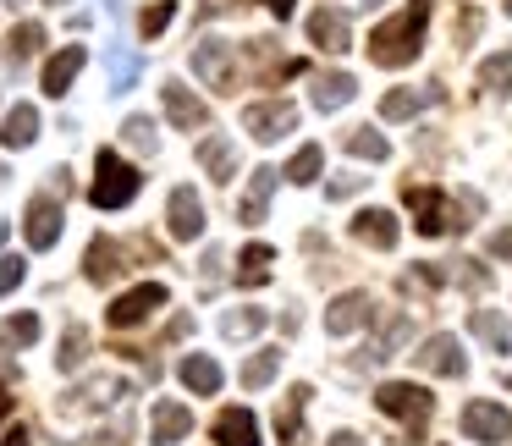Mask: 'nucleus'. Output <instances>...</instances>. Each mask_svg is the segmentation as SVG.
<instances>
[{
    "label": "nucleus",
    "mask_w": 512,
    "mask_h": 446,
    "mask_svg": "<svg viewBox=\"0 0 512 446\" xmlns=\"http://www.w3.org/2000/svg\"><path fill=\"white\" fill-rule=\"evenodd\" d=\"M424 23H430V0H413L402 17H391L369 34V61L375 67H408L424 45Z\"/></svg>",
    "instance_id": "obj_1"
},
{
    "label": "nucleus",
    "mask_w": 512,
    "mask_h": 446,
    "mask_svg": "<svg viewBox=\"0 0 512 446\" xmlns=\"http://www.w3.org/2000/svg\"><path fill=\"white\" fill-rule=\"evenodd\" d=\"M138 182H144V177H138L116 149H100V160H94V188H89L94 210H122V204H133L138 199Z\"/></svg>",
    "instance_id": "obj_2"
},
{
    "label": "nucleus",
    "mask_w": 512,
    "mask_h": 446,
    "mask_svg": "<svg viewBox=\"0 0 512 446\" xmlns=\"http://www.w3.org/2000/svg\"><path fill=\"white\" fill-rule=\"evenodd\" d=\"M463 435L479 441V446H501V441H512V413L501 408V402L479 397V402L463 408Z\"/></svg>",
    "instance_id": "obj_3"
},
{
    "label": "nucleus",
    "mask_w": 512,
    "mask_h": 446,
    "mask_svg": "<svg viewBox=\"0 0 512 446\" xmlns=\"http://www.w3.org/2000/svg\"><path fill=\"white\" fill-rule=\"evenodd\" d=\"M408 204H413V232L419 237H446L457 226V210L441 188H408Z\"/></svg>",
    "instance_id": "obj_4"
},
{
    "label": "nucleus",
    "mask_w": 512,
    "mask_h": 446,
    "mask_svg": "<svg viewBox=\"0 0 512 446\" xmlns=\"http://www.w3.org/2000/svg\"><path fill=\"white\" fill-rule=\"evenodd\" d=\"M155 309H166V287H160V281H144V287L122 292V298L105 309V320H111V331H133V325H144Z\"/></svg>",
    "instance_id": "obj_5"
},
{
    "label": "nucleus",
    "mask_w": 512,
    "mask_h": 446,
    "mask_svg": "<svg viewBox=\"0 0 512 446\" xmlns=\"http://www.w3.org/2000/svg\"><path fill=\"white\" fill-rule=\"evenodd\" d=\"M243 133H254L259 144H276V138L298 133V105H287V100L248 105V111H243Z\"/></svg>",
    "instance_id": "obj_6"
},
{
    "label": "nucleus",
    "mask_w": 512,
    "mask_h": 446,
    "mask_svg": "<svg viewBox=\"0 0 512 446\" xmlns=\"http://www.w3.org/2000/svg\"><path fill=\"white\" fill-rule=\"evenodd\" d=\"M380 413H391V419H408V424H424L430 419V391L413 386V380H386V386L375 391Z\"/></svg>",
    "instance_id": "obj_7"
},
{
    "label": "nucleus",
    "mask_w": 512,
    "mask_h": 446,
    "mask_svg": "<svg viewBox=\"0 0 512 446\" xmlns=\"http://www.w3.org/2000/svg\"><path fill=\"white\" fill-rule=\"evenodd\" d=\"M193 72H199V78L210 83V89L232 94V83H237L232 45H226V39H199V45H193Z\"/></svg>",
    "instance_id": "obj_8"
},
{
    "label": "nucleus",
    "mask_w": 512,
    "mask_h": 446,
    "mask_svg": "<svg viewBox=\"0 0 512 446\" xmlns=\"http://www.w3.org/2000/svg\"><path fill=\"white\" fill-rule=\"evenodd\" d=\"M61 221H67V215H61L56 199H45V193H39V199H28V215H23L28 248H56L61 243Z\"/></svg>",
    "instance_id": "obj_9"
},
{
    "label": "nucleus",
    "mask_w": 512,
    "mask_h": 446,
    "mask_svg": "<svg viewBox=\"0 0 512 446\" xmlns=\"http://www.w3.org/2000/svg\"><path fill=\"white\" fill-rule=\"evenodd\" d=\"M413 358H419L430 375H446V380L468 375V353H463V342H457V336H430V342H424Z\"/></svg>",
    "instance_id": "obj_10"
},
{
    "label": "nucleus",
    "mask_w": 512,
    "mask_h": 446,
    "mask_svg": "<svg viewBox=\"0 0 512 446\" xmlns=\"http://www.w3.org/2000/svg\"><path fill=\"white\" fill-rule=\"evenodd\" d=\"M166 226L177 243H193V237H204V204L193 188H171V210H166Z\"/></svg>",
    "instance_id": "obj_11"
},
{
    "label": "nucleus",
    "mask_w": 512,
    "mask_h": 446,
    "mask_svg": "<svg viewBox=\"0 0 512 446\" xmlns=\"http://www.w3.org/2000/svg\"><path fill=\"white\" fill-rule=\"evenodd\" d=\"M193 430V413L182 408V402H171V397H160L155 408H149V435H155L160 446H177L182 435Z\"/></svg>",
    "instance_id": "obj_12"
},
{
    "label": "nucleus",
    "mask_w": 512,
    "mask_h": 446,
    "mask_svg": "<svg viewBox=\"0 0 512 446\" xmlns=\"http://www.w3.org/2000/svg\"><path fill=\"white\" fill-rule=\"evenodd\" d=\"M83 67H89V50H83V45H67L61 56H50V67H45V94H50V100H61V94L78 83Z\"/></svg>",
    "instance_id": "obj_13"
},
{
    "label": "nucleus",
    "mask_w": 512,
    "mask_h": 446,
    "mask_svg": "<svg viewBox=\"0 0 512 446\" xmlns=\"http://www.w3.org/2000/svg\"><path fill=\"white\" fill-rule=\"evenodd\" d=\"M276 171L270 166H259V171H248V193H243V204H237V215H243V226H259L270 215V193H276Z\"/></svg>",
    "instance_id": "obj_14"
},
{
    "label": "nucleus",
    "mask_w": 512,
    "mask_h": 446,
    "mask_svg": "<svg viewBox=\"0 0 512 446\" xmlns=\"http://www.w3.org/2000/svg\"><path fill=\"white\" fill-rule=\"evenodd\" d=\"M369 320V292H342V298L325 309V331L331 336H353Z\"/></svg>",
    "instance_id": "obj_15"
},
{
    "label": "nucleus",
    "mask_w": 512,
    "mask_h": 446,
    "mask_svg": "<svg viewBox=\"0 0 512 446\" xmlns=\"http://www.w3.org/2000/svg\"><path fill=\"white\" fill-rule=\"evenodd\" d=\"M309 39L320 50H331V56H342V50L353 45V28H347V17H336L331 6H320V12L309 17Z\"/></svg>",
    "instance_id": "obj_16"
},
{
    "label": "nucleus",
    "mask_w": 512,
    "mask_h": 446,
    "mask_svg": "<svg viewBox=\"0 0 512 446\" xmlns=\"http://www.w3.org/2000/svg\"><path fill=\"white\" fill-rule=\"evenodd\" d=\"M160 100H166V116L171 127H182V133H193V127H204V100H193L182 83H160Z\"/></svg>",
    "instance_id": "obj_17"
},
{
    "label": "nucleus",
    "mask_w": 512,
    "mask_h": 446,
    "mask_svg": "<svg viewBox=\"0 0 512 446\" xmlns=\"http://www.w3.org/2000/svg\"><path fill=\"white\" fill-rule=\"evenodd\" d=\"M353 237L369 248H391L397 243V215L391 210H358L353 215Z\"/></svg>",
    "instance_id": "obj_18"
},
{
    "label": "nucleus",
    "mask_w": 512,
    "mask_h": 446,
    "mask_svg": "<svg viewBox=\"0 0 512 446\" xmlns=\"http://www.w3.org/2000/svg\"><path fill=\"white\" fill-rule=\"evenodd\" d=\"M199 166L210 171L215 182H232V177H237V149H232V138H226V133H210V138H204V144H199Z\"/></svg>",
    "instance_id": "obj_19"
},
{
    "label": "nucleus",
    "mask_w": 512,
    "mask_h": 446,
    "mask_svg": "<svg viewBox=\"0 0 512 446\" xmlns=\"http://www.w3.org/2000/svg\"><path fill=\"white\" fill-rule=\"evenodd\" d=\"M215 441L221 446H259V419L248 408H226L215 419Z\"/></svg>",
    "instance_id": "obj_20"
},
{
    "label": "nucleus",
    "mask_w": 512,
    "mask_h": 446,
    "mask_svg": "<svg viewBox=\"0 0 512 446\" xmlns=\"http://www.w3.org/2000/svg\"><path fill=\"white\" fill-rule=\"evenodd\" d=\"M34 138H39V111H34V105H12L6 122H0V144H6V149H28Z\"/></svg>",
    "instance_id": "obj_21"
},
{
    "label": "nucleus",
    "mask_w": 512,
    "mask_h": 446,
    "mask_svg": "<svg viewBox=\"0 0 512 446\" xmlns=\"http://www.w3.org/2000/svg\"><path fill=\"white\" fill-rule=\"evenodd\" d=\"M177 375H182V386L199 391V397H215V391H221V364H215V358H204V353H188Z\"/></svg>",
    "instance_id": "obj_22"
},
{
    "label": "nucleus",
    "mask_w": 512,
    "mask_h": 446,
    "mask_svg": "<svg viewBox=\"0 0 512 446\" xmlns=\"http://www.w3.org/2000/svg\"><path fill=\"white\" fill-rule=\"evenodd\" d=\"M468 331H474L490 353H512V331H507V320H501L496 309H474L468 314Z\"/></svg>",
    "instance_id": "obj_23"
},
{
    "label": "nucleus",
    "mask_w": 512,
    "mask_h": 446,
    "mask_svg": "<svg viewBox=\"0 0 512 446\" xmlns=\"http://www.w3.org/2000/svg\"><path fill=\"white\" fill-rule=\"evenodd\" d=\"M270 265H276V248L248 243L243 259H237V281H243V287H265V281H270Z\"/></svg>",
    "instance_id": "obj_24"
},
{
    "label": "nucleus",
    "mask_w": 512,
    "mask_h": 446,
    "mask_svg": "<svg viewBox=\"0 0 512 446\" xmlns=\"http://www.w3.org/2000/svg\"><path fill=\"white\" fill-rule=\"evenodd\" d=\"M424 100H435V94L430 89H391L386 100H380V116H386V122H408V116L424 111Z\"/></svg>",
    "instance_id": "obj_25"
},
{
    "label": "nucleus",
    "mask_w": 512,
    "mask_h": 446,
    "mask_svg": "<svg viewBox=\"0 0 512 446\" xmlns=\"http://www.w3.org/2000/svg\"><path fill=\"white\" fill-rule=\"evenodd\" d=\"M353 89H358V83L347 78V72H325V78L314 83V105H320V111H336V105L353 100Z\"/></svg>",
    "instance_id": "obj_26"
},
{
    "label": "nucleus",
    "mask_w": 512,
    "mask_h": 446,
    "mask_svg": "<svg viewBox=\"0 0 512 446\" xmlns=\"http://www.w3.org/2000/svg\"><path fill=\"white\" fill-rule=\"evenodd\" d=\"M276 369H281V353H276V347H259V353L243 364V386H248V391L270 386V380H276Z\"/></svg>",
    "instance_id": "obj_27"
},
{
    "label": "nucleus",
    "mask_w": 512,
    "mask_h": 446,
    "mask_svg": "<svg viewBox=\"0 0 512 446\" xmlns=\"http://www.w3.org/2000/svg\"><path fill=\"white\" fill-rule=\"evenodd\" d=\"M512 83V50H496V56L479 61V89L485 94H501Z\"/></svg>",
    "instance_id": "obj_28"
},
{
    "label": "nucleus",
    "mask_w": 512,
    "mask_h": 446,
    "mask_svg": "<svg viewBox=\"0 0 512 446\" xmlns=\"http://www.w3.org/2000/svg\"><path fill=\"white\" fill-rule=\"evenodd\" d=\"M265 325H270V314H265V309H232V314L221 320V331L232 336V342H243V336H259Z\"/></svg>",
    "instance_id": "obj_29"
},
{
    "label": "nucleus",
    "mask_w": 512,
    "mask_h": 446,
    "mask_svg": "<svg viewBox=\"0 0 512 446\" xmlns=\"http://www.w3.org/2000/svg\"><path fill=\"white\" fill-rule=\"evenodd\" d=\"M347 155H358V160H386L391 144L375 133V127H353V133H347Z\"/></svg>",
    "instance_id": "obj_30"
},
{
    "label": "nucleus",
    "mask_w": 512,
    "mask_h": 446,
    "mask_svg": "<svg viewBox=\"0 0 512 446\" xmlns=\"http://www.w3.org/2000/svg\"><path fill=\"white\" fill-rule=\"evenodd\" d=\"M320 166H325V149H320V144H303L298 155H292L287 177H292V182H314V177H320Z\"/></svg>",
    "instance_id": "obj_31"
},
{
    "label": "nucleus",
    "mask_w": 512,
    "mask_h": 446,
    "mask_svg": "<svg viewBox=\"0 0 512 446\" xmlns=\"http://www.w3.org/2000/svg\"><path fill=\"white\" fill-rule=\"evenodd\" d=\"M171 17H177V0H155V6L138 17V34H144V39H160V34L171 28Z\"/></svg>",
    "instance_id": "obj_32"
},
{
    "label": "nucleus",
    "mask_w": 512,
    "mask_h": 446,
    "mask_svg": "<svg viewBox=\"0 0 512 446\" xmlns=\"http://www.w3.org/2000/svg\"><path fill=\"white\" fill-rule=\"evenodd\" d=\"M116 270H122V265H116V248L105 243V237H94V243H89V281H111Z\"/></svg>",
    "instance_id": "obj_33"
},
{
    "label": "nucleus",
    "mask_w": 512,
    "mask_h": 446,
    "mask_svg": "<svg viewBox=\"0 0 512 446\" xmlns=\"http://www.w3.org/2000/svg\"><path fill=\"white\" fill-rule=\"evenodd\" d=\"M122 138H127L133 149H144V155H155V144H160V138H155V122H149V116H127V122H122Z\"/></svg>",
    "instance_id": "obj_34"
},
{
    "label": "nucleus",
    "mask_w": 512,
    "mask_h": 446,
    "mask_svg": "<svg viewBox=\"0 0 512 446\" xmlns=\"http://www.w3.org/2000/svg\"><path fill=\"white\" fill-rule=\"evenodd\" d=\"M83 353H89V331H83V325H72L67 342H61V353H56V364H61V369H78Z\"/></svg>",
    "instance_id": "obj_35"
},
{
    "label": "nucleus",
    "mask_w": 512,
    "mask_h": 446,
    "mask_svg": "<svg viewBox=\"0 0 512 446\" xmlns=\"http://www.w3.org/2000/svg\"><path fill=\"white\" fill-rule=\"evenodd\" d=\"M138 83V56H122V50H111V89L127 94Z\"/></svg>",
    "instance_id": "obj_36"
},
{
    "label": "nucleus",
    "mask_w": 512,
    "mask_h": 446,
    "mask_svg": "<svg viewBox=\"0 0 512 446\" xmlns=\"http://www.w3.org/2000/svg\"><path fill=\"white\" fill-rule=\"evenodd\" d=\"M23 276H28V265H23V259L0 254V298H6V292H17V287H23Z\"/></svg>",
    "instance_id": "obj_37"
},
{
    "label": "nucleus",
    "mask_w": 512,
    "mask_h": 446,
    "mask_svg": "<svg viewBox=\"0 0 512 446\" xmlns=\"http://www.w3.org/2000/svg\"><path fill=\"white\" fill-rule=\"evenodd\" d=\"M6 336H12V342H39V314H12V320H6Z\"/></svg>",
    "instance_id": "obj_38"
},
{
    "label": "nucleus",
    "mask_w": 512,
    "mask_h": 446,
    "mask_svg": "<svg viewBox=\"0 0 512 446\" xmlns=\"http://www.w3.org/2000/svg\"><path fill=\"white\" fill-rule=\"evenodd\" d=\"M39 45H45V28H39V23H23V28L12 34V50H17V56H34Z\"/></svg>",
    "instance_id": "obj_39"
},
{
    "label": "nucleus",
    "mask_w": 512,
    "mask_h": 446,
    "mask_svg": "<svg viewBox=\"0 0 512 446\" xmlns=\"http://www.w3.org/2000/svg\"><path fill=\"white\" fill-rule=\"evenodd\" d=\"M490 254H496V259H512V226H501V232L490 237Z\"/></svg>",
    "instance_id": "obj_40"
},
{
    "label": "nucleus",
    "mask_w": 512,
    "mask_h": 446,
    "mask_svg": "<svg viewBox=\"0 0 512 446\" xmlns=\"http://www.w3.org/2000/svg\"><path fill=\"white\" fill-rule=\"evenodd\" d=\"M364 188V177H342V182H331V199H347V193H358Z\"/></svg>",
    "instance_id": "obj_41"
},
{
    "label": "nucleus",
    "mask_w": 512,
    "mask_h": 446,
    "mask_svg": "<svg viewBox=\"0 0 512 446\" xmlns=\"http://www.w3.org/2000/svg\"><path fill=\"white\" fill-rule=\"evenodd\" d=\"M0 446H34V435H28V430H23V424H17V430H12V435H6V441H0Z\"/></svg>",
    "instance_id": "obj_42"
},
{
    "label": "nucleus",
    "mask_w": 512,
    "mask_h": 446,
    "mask_svg": "<svg viewBox=\"0 0 512 446\" xmlns=\"http://www.w3.org/2000/svg\"><path fill=\"white\" fill-rule=\"evenodd\" d=\"M331 446H369L364 435H353V430H342V435H331Z\"/></svg>",
    "instance_id": "obj_43"
},
{
    "label": "nucleus",
    "mask_w": 512,
    "mask_h": 446,
    "mask_svg": "<svg viewBox=\"0 0 512 446\" xmlns=\"http://www.w3.org/2000/svg\"><path fill=\"white\" fill-rule=\"evenodd\" d=\"M265 6H270L276 17H292V0H265Z\"/></svg>",
    "instance_id": "obj_44"
},
{
    "label": "nucleus",
    "mask_w": 512,
    "mask_h": 446,
    "mask_svg": "<svg viewBox=\"0 0 512 446\" xmlns=\"http://www.w3.org/2000/svg\"><path fill=\"white\" fill-rule=\"evenodd\" d=\"M17 375V364H12V358H0V380H12Z\"/></svg>",
    "instance_id": "obj_45"
},
{
    "label": "nucleus",
    "mask_w": 512,
    "mask_h": 446,
    "mask_svg": "<svg viewBox=\"0 0 512 446\" xmlns=\"http://www.w3.org/2000/svg\"><path fill=\"white\" fill-rule=\"evenodd\" d=\"M6 413H12V397H0V419H6Z\"/></svg>",
    "instance_id": "obj_46"
},
{
    "label": "nucleus",
    "mask_w": 512,
    "mask_h": 446,
    "mask_svg": "<svg viewBox=\"0 0 512 446\" xmlns=\"http://www.w3.org/2000/svg\"><path fill=\"white\" fill-rule=\"evenodd\" d=\"M358 6H380V0H358Z\"/></svg>",
    "instance_id": "obj_47"
},
{
    "label": "nucleus",
    "mask_w": 512,
    "mask_h": 446,
    "mask_svg": "<svg viewBox=\"0 0 512 446\" xmlns=\"http://www.w3.org/2000/svg\"><path fill=\"white\" fill-rule=\"evenodd\" d=\"M50 6H67V0H50Z\"/></svg>",
    "instance_id": "obj_48"
},
{
    "label": "nucleus",
    "mask_w": 512,
    "mask_h": 446,
    "mask_svg": "<svg viewBox=\"0 0 512 446\" xmlns=\"http://www.w3.org/2000/svg\"><path fill=\"white\" fill-rule=\"evenodd\" d=\"M0 243H6V226H0Z\"/></svg>",
    "instance_id": "obj_49"
},
{
    "label": "nucleus",
    "mask_w": 512,
    "mask_h": 446,
    "mask_svg": "<svg viewBox=\"0 0 512 446\" xmlns=\"http://www.w3.org/2000/svg\"><path fill=\"white\" fill-rule=\"evenodd\" d=\"M6 6H23V0H6Z\"/></svg>",
    "instance_id": "obj_50"
},
{
    "label": "nucleus",
    "mask_w": 512,
    "mask_h": 446,
    "mask_svg": "<svg viewBox=\"0 0 512 446\" xmlns=\"http://www.w3.org/2000/svg\"><path fill=\"white\" fill-rule=\"evenodd\" d=\"M507 17H512V0H507Z\"/></svg>",
    "instance_id": "obj_51"
},
{
    "label": "nucleus",
    "mask_w": 512,
    "mask_h": 446,
    "mask_svg": "<svg viewBox=\"0 0 512 446\" xmlns=\"http://www.w3.org/2000/svg\"><path fill=\"white\" fill-rule=\"evenodd\" d=\"M105 6H116V0H105Z\"/></svg>",
    "instance_id": "obj_52"
},
{
    "label": "nucleus",
    "mask_w": 512,
    "mask_h": 446,
    "mask_svg": "<svg viewBox=\"0 0 512 446\" xmlns=\"http://www.w3.org/2000/svg\"><path fill=\"white\" fill-rule=\"evenodd\" d=\"M0 177H6V171H0Z\"/></svg>",
    "instance_id": "obj_53"
}]
</instances>
